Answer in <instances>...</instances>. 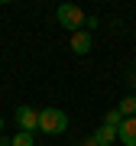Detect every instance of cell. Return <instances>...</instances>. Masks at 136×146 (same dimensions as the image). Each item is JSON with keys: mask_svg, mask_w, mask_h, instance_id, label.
I'll list each match as a JSON object with an SVG mask.
<instances>
[{"mask_svg": "<svg viewBox=\"0 0 136 146\" xmlns=\"http://www.w3.org/2000/svg\"><path fill=\"white\" fill-rule=\"evenodd\" d=\"M39 130L49 133V136H58L68 130V114L62 107H42L39 110Z\"/></svg>", "mask_w": 136, "mask_h": 146, "instance_id": "obj_1", "label": "cell"}, {"mask_svg": "<svg viewBox=\"0 0 136 146\" xmlns=\"http://www.w3.org/2000/svg\"><path fill=\"white\" fill-rule=\"evenodd\" d=\"M55 20H58V26H65L68 33H78V29H84L88 16H84V10H81L78 3H62L55 10Z\"/></svg>", "mask_w": 136, "mask_h": 146, "instance_id": "obj_2", "label": "cell"}, {"mask_svg": "<svg viewBox=\"0 0 136 146\" xmlns=\"http://www.w3.org/2000/svg\"><path fill=\"white\" fill-rule=\"evenodd\" d=\"M16 127H20V130H26V133H36V130H39V110L29 107V104L16 107Z\"/></svg>", "mask_w": 136, "mask_h": 146, "instance_id": "obj_3", "label": "cell"}, {"mask_svg": "<svg viewBox=\"0 0 136 146\" xmlns=\"http://www.w3.org/2000/svg\"><path fill=\"white\" fill-rule=\"evenodd\" d=\"M91 46H94V36H91L88 29L71 33V52H75V55H88V52H91Z\"/></svg>", "mask_w": 136, "mask_h": 146, "instance_id": "obj_4", "label": "cell"}, {"mask_svg": "<svg viewBox=\"0 0 136 146\" xmlns=\"http://www.w3.org/2000/svg\"><path fill=\"white\" fill-rule=\"evenodd\" d=\"M117 140L123 146H136V117H126L120 123V130H117Z\"/></svg>", "mask_w": 136, "mask_h": 146, "instance_id": "obj_5", "label": "cell"}, {"mask_svg": "<svg viewBox=\"0 0 136 146\" xmlns=\"http://www.w3.org/2000/svg\"><path fill=\"white\" fill-rule=\"evenodd\" d=\"M91 140H94L97 146H114V143H117V130H114V127H107V123H100Z\"/></svg>", "mask_w": 136, "mask_h": 146, "instance_id": "obj_6", "label": "cell"}, {"mask_svg": "<svg viewBox=\"0 0 136 146\" xmlns=\"http://www.w3.org/2000/svg\"><path fill=\"white\" fill-rule=\"evenodd\" d=\"M10 146H36V133L16 130V136H10Z\"/></svg>", "mask_w": 136, "mask_h": 146, "instance_id": "obj_7", "label": "cell"}, {"mask_svg": "<svg viewBox=\"0 0 136 146\" xmlns=\"http://www.w3.org/2000/svg\"><path fill=\"white\" fill-rule=\"evenodd\" d=\"M117 110L123 114V120H126V117H136V94H130V98H123Z\"/></svg>", "mask_w": 136, "mask_h": 146, "instance_id": "obj_8", "label": "cell"}, {"mask_svg": "<svg viewBox=\"0 0 136 146\" xmlns=\"http://www.w3.org/2000/svg\"><path fill=\"white\" fill-rule=\"evenodd\" d=\"M104 123H107V127H114V130H120V123H123V114H120V110H117V107H114V110H107Z\"/></svg>", "mask_w": 136, "mask_h": 146, "instance_id": "obj_9", "label": "cell"}, {"mask_svg": "<svg viewBox=\"0 0 136 146\" xmlns=\"http://www.w3.org/2000/svg\"><path fill=\"white\" fill-rule=\"evenodd\" d=\"M84 146H97V143H94V140H84Z\"/></svg>", "mask_w": 136, "mask_h": 146, "instance_id": "obj_10", "label": "cell"}, {"mask_svg": "<svg viewBox=\"0 0 136 146\" xmlns=\"http://www.w3.org/2000/svg\"><path fill=\"white\" fill-rule=\"evenodd\" d=\"M0 133H3V117H0Z\"/></svg>", "mask_w": 136, "mask_h": 146, "instance_id": "obj_11", "label": "cell"}]
</instances>
